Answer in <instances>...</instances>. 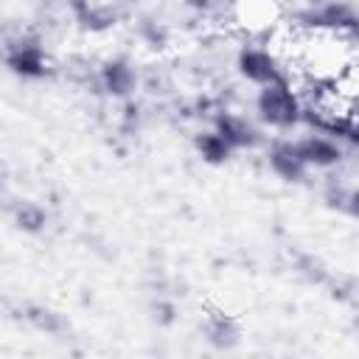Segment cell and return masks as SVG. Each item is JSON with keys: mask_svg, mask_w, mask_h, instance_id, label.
Instances as JSON below:
<instances>
[{"mask_svg": "<svg viewBox=\"0 0 359 359\" xmlns=\"http://www.w3.org/2000/svg\"><path fill=\"white\" fill-rule=\"evenodd\" d=\"M255 109L258 118L275 129H292L294 123L303 121V101L289 81H275L261 87L255 98Z\"/></svg>", "mask_w": 359, "mask_h": 359, "instance_id": "cell-1", "label": "cell"}, {"mask_svg": "<svg viewBox=\"0 0 359 359\" xmlns=\"http://www.w3.org/2000/svg\"><path fill=\"white\" fill-rule=\"evenodd\" d=\"M194 8H210V6H216L219 0H188Z\"/></svg>", "mask_w": 359, "mask_h": 359, "instance_id": "cell-15", "label": "cell"}, {"mask_svg": "<svg viewBox=\"0 0 359 359\" xmlns=\"http://www.w3.org/2000/svg\"><path fill=\"white\" fill-rule=\"evenodd\" d=\"M345 208H348L353 216H359V188H353V191L345 196Z\"/></svg>", "mask_w": 359, "mask_h": 359, "instance_id": "cell-14", "label": "cell"}, {"mask_svg": "<svg viewBox=\"0 0 359 359\" xmlns=\"http://www.w3.org/2000/svg\"><path fill=\"white\" fill-rule=\"evenodd\" d=\"M297 20H303L309 28H320L328 34H359V14L345 3H325L320 8L303 11Z\"/></svg>", "mask_w": 359, "mask_h": 359, "instance_id": "cell-4", "label": "cell"}, {"mask_svg": "<svg viewBox=\"0 0 359 359\" xmlns=\"http://www.w3.org/2000/svg\"><path fill=\"white\" fill-rule=\"evenodd\" d=\"M236 67L238 73L258 84V87H266V84H275V81H289L280 59L269 50V48H258V45H244L236 56Z\"/></svg>", "mask_w": 359, "mask_h": 359, "instance_id": "cell-2", "label": "cell"}, {"mask_svg": "<svg viewBox=\"0 0 359 359\" xmlns=\"http://www.w3.org/2000/svg\"><path fill=\"white\" fill-rule=\"evenodd\" d=\"M11 216H14V224L22 233H42L45 224H48V210L39 202H31V199L17 202L14 210H11Z\"/></svg>", "mask_w": 359, "mask_h": 359, "instance_id": "cell-11", "label": "cell"}, {"mask_svg": "<svg viewBox=\"0 0 359 359\" xmlns=\"http://www.w3.org/2000/svg\"><path fill=\"white\" fill-rule=\"evenodd\" d=\"M98 81L107 95L126 98V95H132V90L137 84V73L126 59H107L98 70Z\"/></svg>", "mask_w": 359, "mask_h": 359, "instance_id": "cell-9", "label": "cell"}, {"mask_svg": "<svg viewBox=\"0 0 359 359\" xmlns=\"http://www.w3.org/2000/svg\"><path fill=\"white\" fill-rule=\"evenodd\" d=\"M202 334L216 351H233L241 342V325L222 309H208L202 317Z\"/></svg>", "mask_w": 359, "mask_h": 359, "instance_id": "cell-5", "label": "cell"}, {"mask_svg": "<svg viewBox=\"0 0 359 359\" xmlns=\"http://www.w3.org/2000/svg\"><path fill=\"white\" fill-rule=\"evenodd\" d=\"M213 129L233 146V149H255L261 143V129L236 112H219L213 118Z\"/></svg>", "mask_w": 359, "mask_h": 359, "instance_id": "cell-6", "label": "cell"}, {"mask_svg": "<svg viewBox=\"0 0 359 359\" xmlns=\"http://www.w3.org/2000/svg\"><path fill=\"white\" fill-rule=\"evenodd\" d=\"M194 146H196L199 157H202L205 163H210V165H222V163H227L230 154H233V146H230L216 129L199 132V135L194 137Z\"/></svg>", "mask_w": 359, "mask_h": 359, "instance_id": "cell-10", "label": "cell"}, {"mask_svg": "<svg viewBox=\"0 0 359 359\" xmlns=\"http://www.w3.org/2000/svg\"><path fill=\"white\" fill-rule=\"evenodd\" d=\"M297 272L306 280H311V283H328V278H331V272L325 269V264L320 258H314V255H303L297 261Z\"/></svg>", "mask_w": 359, "mask_h": 359, "instance_id": "cell-13", "label": "cell"}, {"mask_svg": "<svg viewBox=\"0 0 359 359\" xmlns=\"http://www.w3.org/2000/svg\"><path fill=\"white\" fill-rule=\"evenodd\" d=\"M297 143V151L303 157V163L309 168H331L342 160V149L334 137H325V135H306Z\"/></svg>", "mask_w": 359, "mask_h": 359, "instance_id": "cell-8", "label": "cell"}, {"mask_svg": "<svg viewBox=\"0 0 359 359\" xmlns=\"http://www.w3.org/2000/svg\"><path fill=\"white\" fill-rule=\"evenodd\" d=\"M25 320L36 328V331H45V334H65L67 331V320L50 309V306H25Z\"/></svg>", "mask_w": 359, "mask_h": 359, "instance_id": "cell-12", "label": "cell"}, {"mask_svg": "<svg viewBox=\"0 0 359 359\" xmlns=\"http://www.w3.org/2000/svg\"><path fill=\"white\" fill-rule=\"evenodd\" d=\"M266 160H269V168H272L280 180H286V182H300V180L306 177V171H309V165L303 163V157H300L294 140H275V143L269 146Z\"/></svg>", "mask_w": 359, "mask_h": 359, "instance_id": "cell-7", "label": "cell"}, {"mask_svg": "<svg viewBox=\"0 0 359 359\" xmlns=\"http://www.w3.org/2000/svg\"><path fill=\"white\" fill-rule=\"evenodd\" d=\"M6 65L14 76L22 79H42L50 70V59L36 36H20L6 48Z\"/></svg>", "mask_w": 359, "mask_h": 359, "instance_id": "cell-3", "label": "cell"}]
</instances>
